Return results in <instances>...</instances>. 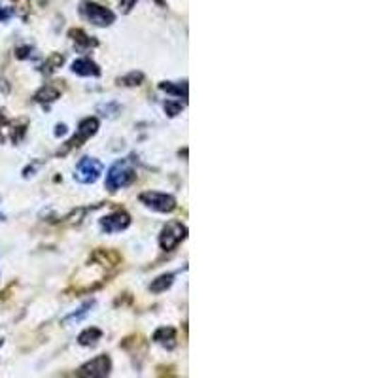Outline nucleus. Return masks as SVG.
Listing matches in <instances>:
<instances>
[{
  "mask_svg": "<svg viewBox=\"0 0 378 378\" xmlns=\"http://www.w3.org/2000/svg\"><path fill=\"white\" fill-rule=\"evenodd\" d=\"M64 131H66V127H64V125H59V127H57V134H63Z\"/></svg>",
  "mask_w": 378,
  "mask_h": 378,
  "instance_id": "obj_23",
  "label": "nucleus"
},
{
  "mask_svg": "<svg viewBox=\"0 0 378 378\" xmlns=\"http://www.w3.org/2000/svg\"><path fill=\"white\" fill-rule=\"evenodd\" d=\"M91 261L95 265H99L100 268L110 271V268H116L117 265H122V256L116 250H110V248H97L91 254Z\"/></svg>",
  "mask_w": 378,
  "mask_h": 378,
  "instance_id": "obj_9",
  "label": "nucleus"
},
{
  "mask_svg": "<svg viewBox=\"0 0 378 378\" xmlns=\"http://www.w3.org/2000/svg\"><path fill=\"white\" fill-rule=\"evenodd\" d=\"M112 361L108 355H97L95 360L88 361L85 365L78 371L80 377H91V378H102L110 374Z\"/></svg>",
  "mask_w": 378,
  "mask_h": 378,
  "instance_id": "obj_7",
  "label": "nucleus"
},
{
  "mask_svg": "<svg viewBox=\"0 0 378 378\" xmlns=\"http://www.w3.org/2000/svg\"><path fill=\"white\" fill-rule=\"evenodd\" d=\"M100 338H102V331H100V329H97V327H88L85 331L80 333L78 343L82 344V346H95Z\"/></svg>",
  "mask_w": 378,
  "mask_h": 378,
  "instance_id": "obj_13",
  "label": "nucleus"
},
{
  "mask_svg": "<svg viewBox=\"0 0 378 378\" xmlns=\"http://www.w3.org/2000/svg\"><path fill=\"white\" fill-rule=\"evenodd\" d=\"M91 305H93V302H88V305H83L82 309L78 310V312H74V314H70L69 318H66V320H64V321H66V324H69V321H74V320L78 321V320H82L83 316H85V314H88V312H89V309H91Z\"/></svg>",
  "mask_w": 378,
  "mask_h": 378,
  "instance_id": "obj_18",
  "label": "nucleus"
},
{
  "mask_svg": "<svg viewBox=\"0 0 378 378\" xmlns=\"http://www.w3.org/2000/svg\"><path fill=\"white\" fill-rule=\"evenodd\" d=\"M102 175V163L95 158H83L76 167L74 178L82 184H95Z\"/></svg>",
  "mask_w": 378,
  "mask_h": 378,
  "instance_id": "obj_5",
  "label": "nucleus"
},
{
  "mask_svg": "<svg viewBox=\"0 0 378 378\" xmlns=\"http://www.w3.org/2000/svg\"><path fill=\"white\" fill-rule=\"evenodd\" d=\"M10 16H12L10 10H6V8H0V21H6V19H10Z\"/></svg>",
  "mask_w": 378,
  "mask_h": 378,
  "instance_id": "obj_22",
  "label": "nucleus"
},
{
  "mask_svg": "<svg viewBox=\"0 0 378 378\" xmlns=\"http://www.w3.org/2000/svg\"><path fill=\"white\" fill-rule=\"evenodd\" d=\"M186 237L187 227L184 225V223H180V221H170V223H167L163 231H161V235H159V246H161L165 252H172Z\"/></svg>",
  "mask_w": 378,
  "mask_h": 378,
  "instance_id": "obj_3",
  "label": "nucleus"
},
{
  "mask_svg": "<svg viewBox=\"0 0 378 378\" xmlns=\"http://www.w3.org/2000/svg\"><path fill=\"white\" fill-rule=\"evenodd\" d=\"M72 72L78 76H100V69L99 64L91 61L89 57H82V59H76L74 63H72Z\"/></svg>",
  "mask_w": 378,
  "mask_h": 378,
  "instance_id": "obj_10",
  "label": "nucleus"
},
{
  "mask_svg": "<svg viewBox=\"0 0 378 378\" xmlns=\"http://www.w3.org/2000/svg\"><path fill=\"white\" fill-rule=\"evenodd\" d=\"M97 131H99V119H97V117H85V119L80 123V127H78V134H74V136L64 144L63 150H59V155H64V153H69L70 150L80 148V146L88 138H91Z\"/></svg>",
  "mask_w": 378,
  "mask_h": 378,
  "instance_id": "obj_4",
  "label": "nucleus"
},
{
  "mask_svg": "<svg viewBox=\"0 0 378 378\" xmlns=\"http://www.w3.org/2000/svg\"><path fill=\"white\" fill-rule=\"evenodd\" d=\"M136 4V0H119V6L123 8V12H131V8Z\"/></svg>",
  "mask_w": 378,
  "mask_h": 378,
  "instance_id": "obj_21",
  "label": "nucleus"
},
{
  "mask_svg": "<svg viewBox=\"0 0 378 378\" xmlns=\"http://www.w3.org/2000/svg\"><path fill=\"white\" fill-rule=\"evenodd\" d=\"M2 220H4V215H2V214H0V221H2Z\"/></svg>",
  "mask_w": 378,
  "mask_h": 378,
  "instance_id": "obj_24",
  "label": "nucleus"
},
{
  "mask_svg": "<svg viewBox=\"0 0 378 378\" xmlns=\"http://www.w3.org/2000/svg\"><path fill=\"white\" fill-rule=\"evenodd\" d=\"M153 343L161 344L165 348L172 350L176 346V329L175 327H159L158 331L153 333Z\"/></svg>",
  "mask_w": 378,
  "mask_h": 378,
  "instance_id": "obj_11",
  "label": "nucleus"
},
{
  "mask_svg": "<svg viewBox=\"0 0 378 378\" xmlns=\"http://www.w3.org/2000/svg\"><path fill=\"white\" fill-rule=\"evenodd\" d=\"M172 282H175V274L172 273L161 274L159 278H155L151 282L150 290L153 291V293H163V291H167L170 285H172Z\"/></svg>",
  "mask_w": 378,
  "mask_h": 378,
  "instance_id": "obj_14",
  "label": "nucleus"
},
{
  "mask_svg": "<svg viewBox=\"0 0 378 378\" xmlns=\"http://www.w3.org/2000/svg\"><path fill=\"white\" fill-rule=\"evenodd\" d=\"M129 225H131V215L125 210L112 212L100 220V229L106 233H119V231H125Z\"/></svg>",
  "mask_w": 378,
  "mask_h": 378,
  "instance_id": "obj_8",
  "label": "nucleus"
},
{
  "mask_svg": "<svg viewBox=\"0 0 378 378\" xmlns=\"http://www.w3.org/2000/svg\"><path fill=\"white\" fill-rule=\"evenodd\" d=\"M140 203L155 212H172L176 208V199L161 191H144L140 195Z\"/></svg>",
  "mask_w": 378,
  "mask_h": 378,
  "instance_id": "obj_6",
  "label": "nucleus"
},
{
  "mask_svg": "<svg viewBox=\"0 0 378 378\" xmlns=\"http://www.w3.org/2000/svg\"><path fill=\"white\" fill-rule=\"evenodd\" d=\"M80 13L97 27H110L116 21V13L112 10L100 6L97 2H89V0H83L80 4Z\"/></svg>",
  "mask_w": 378,
  "mask_h": 378,
  "instance_id": "obj_2",
  "label": "nucleus"
},
{
  "mask_svg": "<svg viewBox=\"0 0 378 378\" xmlns=\"http://www.w3.org/2000/svg\"><path fill=\"white\" fill-rule=\"evenodd\" d=\"M70 38L76 42V46L80 47H95L97 46V40H93V38H89L85 33H83L82 29H72L70 30Z\"/></svg>",
  "mask_w": 378,
  "mask_h": 378,
  "instance_id": "obj_15",
  "label": "nucleus"
},
{
  "mask_svg": "<svg viewBox=\"0 0 378 378\" xmlns=\"http://www.w3.org/2000/svg\"><path fill=\"white\" fill-rule=\"evenodd\" d=\"M159 89L161 91H167L169 95H175V97H184V99H187V85L186 83H178V85H175V83L170 82H163L159 83Z\"/></svg>",
  "mask_w": 378,
  "mask_h": 378,
  "instance_id": "obj_16",
  "label": "nucleus"
},
{
  "mask_svg": "<svg viewBox=\"0 0 378 378\" xmlns=\"http://www.w3.org/2000/svg\"><path fill=\"white\" fill-rule=\"evenodd\" d=\"M165 110H167V114H169V116L175 117L176 114H178V112L182 110V105H180V102H178V105H172V102H167V105H165Z\"/></svg>",
  "mask_w": 378,
  "mask_h": 378,
  "instance_id": "obj_20",
  "label": "nucleus"
},
{
  "mask_svg": "<svg viewBox=\"0 0 378 378\" xmlns=\"http://www.w3.org/2000/svg\"><path fill=\"white\" fill-rule=\"evenodd\" d=\"M136 180V172L131 169V165L127 161H117L110 167L108 175H106V189L108 191H117L122 187L131 186Z\"/></svg>",
  "mask_w": 378,
  "mask_h": 378,
  "instance_id": "obj_1",
  "label": "nucleus"
},
{
  "mask_svg": "<svg viewBox=\"0 0 378 378\" xmlns=\"http://www.w3.org/2000/svg\"><path fill=\"white\" fill-rule=\"evenodd\" d=\"M47 72H53V70H57V66H61L63 64V55H52V57L47 59Z\"/></svg>",
  "mask_w": 378,
  "mask_h": 378,
  "instance_id": "obj_19",
  "label": "nucleus"
},
{
  "mask_svg": "<svg viewBox=\"0 0 378 378\" xmlns=\"http://www.w3.org/2000/svg\"><path fill=\"white\" fill-rule=\"evenodd\" d=\"M59 95H61V89L55 83H47L35 95V100L36 102H53L59 99Z\"/></svg>",
  "mask_w": 378,
  "mask_h": 378,
  "instance_id": "obj_12",
  "label": "nucleus"
},
{
  "mask_svg": "<svg viewBox=\"0 0 378 378\" xmlns=\"http://www.w3.org/2000/svg\"><path fill=\"white\" fill-rule=\"evenodd\" d=\"M142 82H144V74H142V72H131V74L119 80V83H122V85H127V88L140 85Z\"/></svg>",
  "mask_w": 378,
  "mask_h": 378,
  "instance_id": "obj_17",
  "label": "nucleus"
}]
</instances>
